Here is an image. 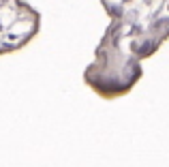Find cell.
I'll list each match as a JSON object with an SVG mask.
<instances>
[{
	"mask_svg": "<svg viewBox=\"0 0 169 167\" xmlns=\"http://www.w3.org/2000/svg\"><path fill=\"white\" fill-rule=\"evenodd\" d=\"M41 30V13L26 0H0V56L24 49Z\"/></svg>",
	"mask_w": 169,
	"mask_h": 167,
	"instance_id": "obj_2",
	"label": "cell"
},
{
	"mask_svg": "<svg viewBox=\"0 0 169 167\" xmlns=\"http://www.w3.org/2000/svg\"><path fill=\"white\" fill-rule=\"evenodd\" d=\"M109 26L84 69V84L101 99H118L143 75V60L169 39V0H99Z\"/></svg>",
	"mask_w": 169,
	"mask_h": 167,
	"instance_id": "obj_1",
	"label": "cell"
}]
</instances>
